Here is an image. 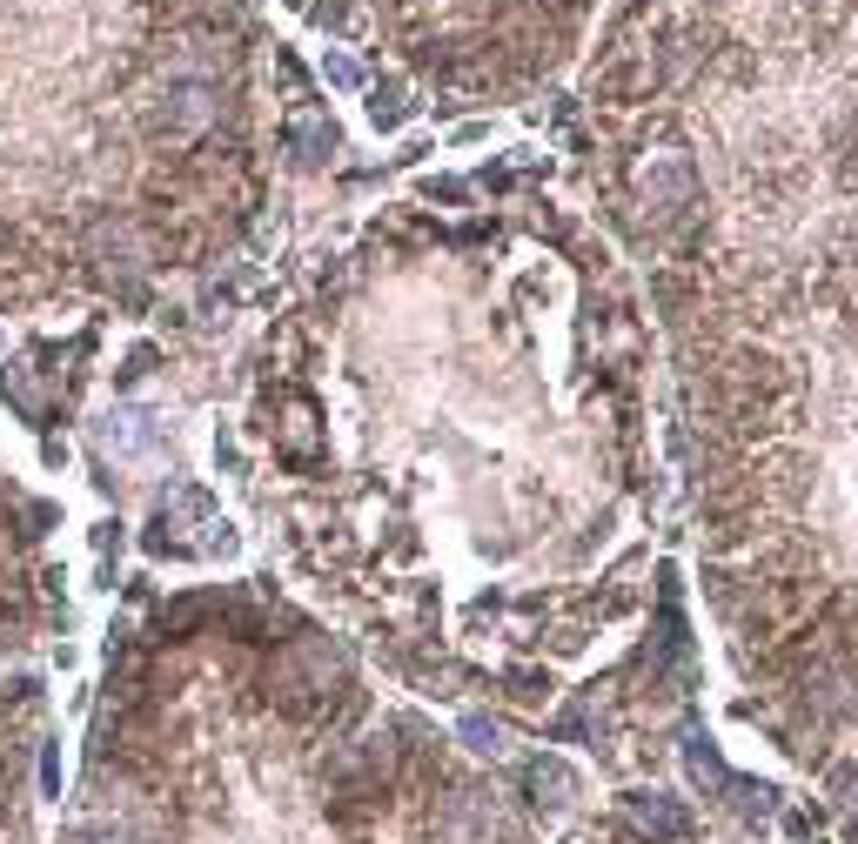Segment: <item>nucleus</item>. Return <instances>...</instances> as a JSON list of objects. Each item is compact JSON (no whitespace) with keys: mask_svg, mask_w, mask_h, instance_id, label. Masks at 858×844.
Instances as JSON below:
<instances>
[{"mask_svg":"<svg viewBox=\"0 0 858 844\" xmlns=\"http://www.w3.org/2000/svg\"><path fill=\"white\" fill-rule=\"evenodd\" d=\"M463 737H470L476 751H503V731L490 724V717H463Z\"/></svg>","mask_w":858,"mask_h":844,"instance_id":"nucleus-2","label":"nucleus"},{"mask_svg":"<svg viewBox=\"0 0 858 844\" xmlns=\"http://www.w3.org/2000/svg\"><path fill=\"white\" fill-rule=\"evenodd\" d=\"M631 818L644 824V831H657V838H678L684 831V811L671 798H631Z\"/></svg>","mask_w":858,"mask_h":844,"instance_id":"nucleus-1","label":"nucleus"}]
</instances>
